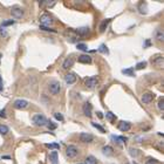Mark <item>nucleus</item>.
<instances>
[{
	"instance_id": "1",
	"label": "nucleus",
	"mask_w": 164,
	"mask_h": 164,
	"mask_svg": "<svg viewBox=\"0 0 164 164\" xmlns=\"http://www.w3.org/2000/svg\"><path fill=\"white\" fill-rule=\"evenodd\" d=\"M48 90H49L50 94H53V95L58 94V93L61 90V84H60V82H58V81H50L49 84H48Z\"/></svg>"
},
{
	"instance_id": "2",
	"label": "nucleus",
	"mask_w": 164,
	"mask_h": 164,
	"mask_svg": "<svg viewBox=\"0 0 164 164\" xmlns=\"http://www.w3.org/2000/svg\"><path fill=\"white\" fill-rule=\"evenodd\" d=\"M32 121L36 124V125H39V127H42V125H46L47 123V118L42 115V114H36L32 117Z\"/></svg>"
},
{
	"instance_id": "3",
	"label": "nucleus",
	"mask_w": 164,
	"mask_h": 164,
	"mask_svg": "<svg viewBox=\"0 0 164 164\" xmlns=\"http://www.w3.org/2000/svg\"><path fill=\"white\" fill-rule=\"evenodd\" d=\"M78 154H79V150H78L76 147H74V145L67 147V149H66V155H67V157L74 158V157L78 156Z\"/></svg>"
},
{
	"instance_id": "4",
	"label": "nucleus",
	"mask_w": 164,
	"mask_h": 164,
	"mask_svg": "<svg viewBox=\"0 0 164 164\" xmlns=\"http://www.w3.org/2000/svg\"><path fill=\"white\" fill-rule=\"evenodd\" d=\"M11 14H12V17L15 18V19H20L23 15V11L19 6H14V7H12V9H11Z\"/></svg>"
},
{
	"instance_id": "5",
	"label": "nucleus",
	"mask_w": 164,
	"mask_h": 164,
	"mask_svg": "<svg viewBox=\"0 0 164 164\" xmlns=\"http://www.w3.org/2000/svg\"><path fill=\"white\" fill-rule=\"evenodd\" d=\"M40 22H41L40 26L47 27V26H49V25L53 22V18L50 17V15H48V14H44V15H41V18H40Z\"/></svg>"
},
{
	"instance_id": "6",
	"label": "nucleus",
	"mask_w": 164,
	"mask_h": 164,
	"mask_svg": "<svg viewBox=\"0 0 164 164\" xmlns=\"http://www.w3.org/2000/svg\"><path fill=\"white\" fill-rule=\"evenodd\" d=\"M84 84H86V87H88V88H94V87H96V84H97V78H96V76L88 78V79L84 81Z\"/></svg>"
},
{
	"instance_id": "7",
	"label": "nucleus",
	"mask_w": 164,
	"mask_h": 164,
	"mask_svg": "<svg viewBox=\"0 0 164 164\" xmlns=\"http://www.w3.org/2000/svg\"><path fill=\"white\" fill-rule=\"evenodd\" d=\"M13 106H14L17 109H26L27 106H28V102H27L26 100H17Z\"/></svg>"
},
{
	"instance_id": "8",
	"label": "nucleus",
	"mask_w": 164,
	"mask_h": 164,
	"mask_svg": "<svg viewBox=\"0 0 164 164\" xmlns=\"http://www.w3.org/2000/svg\"><path fill=\"white\" fill-rule=\"evenodd\" d=\"M80 140H81L82 142H84V143H90V142L94 140V137H93L92 134H86V133H83V134L80 135Z\"/></svg>"
},
{
	"instance_id": "9",
	"label": "nucleus",
	"mask_w": 164,
	"mask_h": 164,
	"mask_svg": "<svg viewBox=\"0 0 164 164\" xmlns=\"http://www.w3.org/2000/svg\"><path fill=\"white\" fill-rule=\"evenodd\" d=\"M131 127V124L129 122H125V121H121L120 124H118V129L121 131H128Z\"/></svg>"
},
{
	"instance_id": "10",
	"label": "nucleus",
	"mask_w": 164,
	"mask_h": 164,
	"mask_svg": "<svg viewBox=\"0 0 164 164\" xmlns=\"http://www.w3.org/2000/svg\"><path fill=\"white\" fill-rule=\"evenodd\" d=\"M92 110H93V108H92V104L90 103H84V106H83V112H84V115L86 116H88V117H90L92 116Z\"/></svg>"
},
{
	"instance_id": "11",
	"label": "nucleus",
	"mask_w": 164,
	"mask_h": 164,
	"mask_svg": "<svg viewBox=\"0 0 164 164\" xmlns=\"http://www.w3.org/2000/svg\"><path fill=\"white\" fill-rule=\"evenodd\" d=\"M142 102L143 103H150L151 101L154 100V95L153 94H150V93H145V94H143L142 95Z\"/></svg>"
},
{
	"instance_id": "12",
	"label": "nucleus",
	"mask_w": 164,
	"mask_h": 164,
	"mask_svg": "<svg viewBox=\"0 0 164 164\" xmlns=\"http://www.w3.org/2000/svg\"><path fill=\"white\" fill-rule=\"evenodd\" d=\"M73 65H74V59L68 58V59H66V60H65L64 65H62V68H64V69H68V68H70Z\"/></svg>"
},
{
	"instance_id": "13",
	"label": "nucleus",
	"mask_w": 164,
	"mask_h": 164,
	"mask_svg": "<svg viewBox=\"0 0 164 164\" xmlns=\"http://www.w3.org/2000/svg\"><path fill=\"white\" fill-rule=\"evenodd\" d=\"M65 80H66V82H67L68 84H73L75 81H76V78H75L74 74L69 73V74H67L66 76H65Z\"/></svg>"
},
{
	"instance_id": "14",
	"label": "nucleus",
	"mask_w": 164,
	"mask_h": 164,
	"mask_svg": "<svg viewBox=\"0 0 164 164\" xmlns=\"http://www.w3.org/2000/svg\"><path fill=\"white\" fill-rule=\"evenodd\" d=\"M79 61L82 62V64H90L92 62V58L89 55H86V54H82L79 56Z\"/></svg>"
},
{
	"instance_id": "15",
	"label": "nucleus",
	"mask_w": 164,
	"mask_h": 164,
	"mask_svg": "<svg viewBox=\"0 0 164 164\" xmlns=\"http://www.w3.org/2000/svg\"><path fill=\"white\" fill-rule=\"evenodd\" d=\"M49 159L52 162V164H59V159H58V153L56 151H52L49 154Z\"/></svg>"
},
{
	"instance_id": "16",
	"label": "nucleus",
	"mask_w": 164,
	"mask_h": 164,
	"mask_svg": "<svg viewBox=\"0 0 164 164\" xmlns=\"http://www.w3.org/2000/svg\"><path fill=\"white\" fill-rule=\"evenodd\" d=\"M109 22H110V19H106V20H103L102 22H101V25H100V32H104L107 29V27H108Z\"/></svg>"
},
{
	"instance_id": "17",
	"label": "nucleus",
	"mask_w": 164,
	"mask_h": 164,
	"mask_svg": "<svg viewBox=\"0 0 164 164\" xmlns=\"http://www.w3.org/2000/svg\"><path fill=\"white\" fill-rule=\"evenodd\" d=\"M102 153H103L104 155H111L112 153H114V149H112L110 145H104V147L102 148Z\"/></svg>"
},
{
	"instance_id": "18",
	"label": "nucleus",
	"mask_w": 164,
	"mask_h": 164,
	"mask_svg": "<svg viewBox=\"0 0 164 164\" xmlns=\"http://www.w3.org/2000/svg\"><path fill=\"white\" fill-rule=\"evenodd\" d=\"M76 33L79 35H81V36H84V35H87L88 33H89V28H88V27H81V28H79L76 31Z\"/></svg>"
},
{
	"instance_id": "19",
	"label": "nucleus",
	"mask_w": 164,
	"mask_h": 164,
	"mask_svg": "<svg viewBox=\"0 0 164 164\" xmlns=\"http://www.w3.org/2000/svg\"><path fill=\"white\" fill-rule=\"evenodd\" d=\"M153 65H155L156 67H158V68H161L162 66H163V58H157V59H155V60H153Z\"/></svg>"
},
{
	"instance_id": "20",
	"label": "nucleus",
	"mask_w": 164,
	"mask_h": 164,
	"mask_svg": "<svg viewBox=\"0 0 164 164\" xmlns=\"http://www.w3.org/2000/svg\"><path fill=\"white\" fill-rule=\"evenodd\" d=\"M8 131H9V129H8L7 125H5V124H0V134H1V135H5V134H7Z\"/></svg>"
},
{
	"instance_id": "21",
	"label": "nucleus",
	"mask_w": 164,
	"mask_h": 164,
	"mask_svg": "<svg viewBox=\"0 0 164 164\" xmlns=\"http://www.w3.org/2000/svg\"><path fill=\"white\" fill-rule=\"evenodd\" d=\"M97 50H98L100 53H104V54H108V53H109V50H108V48H107L106 45H101Z\"/></svg>"
},
{
	"instance_id": "22",
	"label": "nucleus",
	"mask_w": 164,
	"mask_h": 164,
	"mask_svg": "<svg viewBox=\"0 0 164 164\" xmlns=\"http://www.w3.org/2000/svg\"><path fill=\"white\" fill-rule=\"evenodd\" d=\"M123 74L125 75H130V76H134V68H128V69H123L122 70Z\"/></svg>"
},
{
	"instance_id": "23",
	"label": "nucleus",
	"mask_w": 164,
	"mask_h": 164,
	"mask_svg": "<svg viewBox=\"0 0 164 164\" xmlns=\"http://www.w3.org/2000/svg\"><path fill=\"white\" fill-rule=\"evenodd\" d=\"M107 118H108V121L112 122V121H114V120L116 118V115H114L111 111H108V112H107Z\"/></svg>"
},
{
	"instance_id": "24",
	"label": "nucleus",
	"mask_w": 164,
	"mask_h": 164,
	"mask_svg": "<svg viewBox=\"0 0 164 164\" xmlns=\"http://www.w3.org/2000/svg\"><path fill=\"white\" fill-rule=\"evenodd\" d=\"M147 67V62L145 61H142V62H138L136 65V69H143Z\"/></svg>"
},
{
	"instance_id": "25",
	"label": "nucleus",
	"mask_w": 164,
	"mask_h": 164,
	"mask_svg": "<svg viewBox=\"0 0 164 164\" xmlns=\"http://www.w3.org/2000/svg\"><path fill=\"white\" fill-rule=\"evenodd\" d=\"M46 147L49 149H60V144H58V143H48V144H46Z\"/></svg>"
},
{
	"instance_id": "26",
	"label": "nucleus",
	"mask_w": 164,
	"mask_h": 164,
	"mask_svg": "<svg viewBox=\"0 0 164 164\" xmlns=\"http://www.w3.org/2000/svg\"><path fill=\"white\" fill-rule=\"evenodd\" d=\"M76 47H78V49H80V50H83V52H88V47H87L84 44H78Z\"/></svg>"
},
{
	"instance_id": "27",
	"label": "nucleus",
	"mask_w": 164,
	"mask_h": 164,
	"mask_svg": "<svg viewBox=\"0 0 164 164\" xmlns=\"http://www.w3.org/2000/svg\"><path fill=\"white\" fill-rule=\"evenodd\" d=\"M14 20H6V21H4L3 22V25H1V27H6V26H11V25H14Z\"/></svg>"
},
{
	"instance_id": "28",
	"label": "nucleus",
	"mask_w": 164,
	"mask_h": 164,
	"mask_svg": "<svg viewBox=\"0 0 164 164\" xmlns=\"http://www.w3.org/2000/svg\"><path fill=\"white\" fill-rule=\"evenodd\" d=\"M92 124H93V127H94V128H96V129H97V130H100L101 133H104V131H106V130H104V128H102L100 124H97V123H95V122H92Z\"/></svg>"
},
{
	"instance_id": "29",
	"label": "nucleus",
	"mask_w": 164,
	"mask_h": 164,
	"mask_svg": "<svg viewBox=\"0 0 164 164\" xmlns=\"http://www.w3.org/2000/svg\"><path fill=\"white\" fill-rule=\"evenodd\" d=\"M86 162H87V163H89V164H96V159H95L93 156H89V157H87Z\"/></svg>"
},
{
	"instance_id": "30",
	"label": "nucleus",
	"mask_w": 164,
	"mask_h": 164,
	"mask_svg": "<svg viewBox=\"0 0 164 164\" xmlns=\"http://www.w3.org/2000/svg\"><path fill=\"white\" fill-rule=\"evenodd\" d=\"M140 11H141V13H147V5L145 4H141L140 5Z\"/></svg>"
},
{
	"instance_id": "31",
	"label": "nucleus",
	"mask_w": 164,
	"mask_h": 164,
	"mask_svg": "<svg viewBox=\"0 0 164 164\" xmlns=\"http://www.w3.org/2000/svg\"><path fill=\"white\" fill-rule=\"evenodd\" d=\"M54 117H55L58 121H64V116H62V114H60V112H56V114H54Z\"/></svg>"
},
{
	"instance_id": "32",
	"label": "nucleus",
	"mask_w": 164,
	"mask_h": 164,
	"mask_svg": "<svg viewBox=\"0 0 164 164\" xmlns=\"http://www.w3.org/2000/svg\"><path fill=\"white\" fill-rule=\"evenodd\" d=\"M55 3L56 1H41V5H47L48 7H50V6H53Z\"/></svg>"
},
{
	"instance_id": "33",
	"label": "nucleus",
	"mask_w": 164,
	"mask_h": 164,
	"mask_svg": "<svg viewBox=\"0 0 164 164\" xmlns=\"http://www.w3.org/2000/svg\"><path fill=\"white\" fill-rule=\"evenodd\" d=\"M0 36H7V32L5 28L3 27H0Z\"/></svg>"
},
{
	"instance_id": "34",
	"label": "nucleus",
	"mask_w": 164,
	"mask_h": 164,
	"mask_svg": "<svg viewBox=\"0 0 164 164\" xmlns=\"http://www.w3.org/2000/svg\"><path fill=\"white\" fill-rule=\"evenodd\" d=\"M129 151H130V155L131 156H137L138 155V150H136V149H130Z\"/></svg>"
},
{
	"instance_id": "35",
	"label": "nucleus",
	"mask_w": 164,
	"mask_h": 164,
	"mask_svg": "<svg viewBox=\"0 0 164 164\" xmlns=\"http://www.w3.org/2000/svg\"><path fill=\"white\" fill-rule=\"evenodd\" d=\"M158 109H159V110H163V109H164V101H163V100H161L159 102H158Z\"/></svg>"
},
{
	"instance_id": "36",
	"label": "nucleus",
	"mask_w": 164,
	"mask_h": 164,
	"mask_svg": "<svg viewBox=\"0 0 164 164\" xmlns=\"http://www.w3.org/2000/svg\"><path fill=\"white\" fill-rule=\"evenodd\" d=\"M40 29H42V31H46V32H55L54 29H49L48 27H45V26H40Z\"/></svg>"
},
{
	"instance_id": "37",
	"label": "nucleus",
	"mask_w": 164,
	"mask_h": 164,
	"mask_svg": "<svg viewBox=\"0 0 164 164\" xmlns=\"http://www.w3.org/2000/svg\"><path fill=\"white\" fill-rule=\"evenodd\" d=\"M157 39L158 40H163V33L161 31H157Z\"/></svg>"
},
{
	"instance_id": "38",
	"label": "nucleus",
	"mask_w": 164,
	"mask_h": 164,
	"mask_svg": "<svg viewBox=\"0 0 164 164\" xmlns=\"http://www.w3.org/2000/svg\"><path fill=\"white\" fill-rule=\"evenodd\" d=\"M48 127H49V129H55V128H56V124H55V123H53V122H49Z\"/></svg>"
},
{
	"instance_id": "39",
	"label": "nucleus",
	"mask_w": 164,
	"mask_h": 164,
	"mask_svg": "<svg viewBox=\"0 0 164 164\" xmlns=\"http://www.w3.org/2000/svg\"><path fill=\"white\" fill-rule=\"evenodd\" d=\"M6 111H5V109H3L1 111H0V117H6Z\"/></svg>"
},
{
	"instance_id": "40",
	"label": "nucleus",
	"mask_w": 164,
	"mask_h": 164,
	"mask_svg": "<svg viewBox=\"0 0 164 164\" xmlns=\"http://www.w3.org/2000/svg\"><path fill=\"white\" fill-rule=\"evenodd\" d=\"M147 164H156V161H155V159H149V161L147 162Z\"/></svg>"
},
{
	"instance_id": "41",
	"label": "nucleus",
	"mask_w": 164,
	"mask_h": 164,
	"mask_svg": "<svg viewBox=\"0 0 164 164\" xmlns=\"http://www.w3.org/2000/svg\"><path fill=\"white\" fill-rule=\"evenodd\" d=\"M3 90V79L0 78V92Z\"/></svg>"
},
{
	"instance_id": "42",
	"label": "nucleus",
	"mask_w": 164,
	"mask_h": 164,
	"mask_svg": "<svg viewBox=\"0 0 164 164\" xmlns=\"http://www.w3.org/2000/svg\"><path fill=\"white\" fill-rule=\"evenodd\" d=\"M97 115H98V117H100V118H102V117H103V115H102V112H97Z\"/></svg>"
},
{
	"instance_id": "43",
	"label": "nucleus",
	"mask_w": 164,
	"mask_h": 164,
	"mask_svg": "<svg viewBox=\"0 0 164 164\" xmlns=\"http://www.w3.org/2000/svg\"><path fill=\"white\" fill-rule=\"evenodd\" d=\"M127 164H129V163H127Z\"/></svg>"
}]
</instances>
